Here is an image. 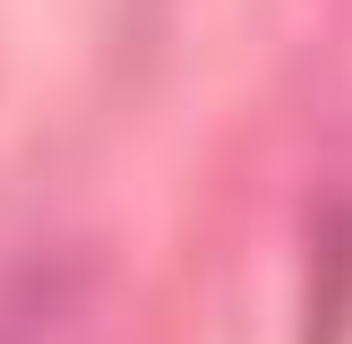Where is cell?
<instances>
[{"label": "cell", "mask_w": 352, "mask_h": 344, "mask_svg": "<svg viewBox=\"0 0 352 344\" xmlns=\"http://www.w3.org/2000/svg\"><path fill=\"white\" fill-rule=\"evenodd\" d=\"M86 301H95L86 258H26L0 275V344H78Z\"/></svg>", "instance_id": "obj_1"}]
</instances>
